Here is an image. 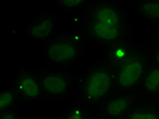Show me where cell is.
Wrapping results in <instances>:
<instances>
[{"label": "cell", "mask_w": 159, "mask_h": 119, "mask_svg": "<svg viewBox=\"0 0 159 119\" xmlns=\"http://www.w3.org/2000/svg\"><path fill=\"white\" fill-rule=\"evenodd\" d=\"M38 74L43 99L60 101L75 92L78 75H75L70 69L39 68Z\"/></svg>", "instance_id": "5b68a950"}, {"label": "cell", "mask_w": 159, "mask_h": 119, "mask_svg": "<svg viewBox=\"0 0 159 119\" xmlns=\"http://www.w3.org/2000/svg\"><path fill=\"white\" fill-rule=\"evenodd\" d=\"M86 40L78 29L58 31L48 41L41 44L46 67L70 69L75 65L85 53Z\"/></svg>", "instance_id": "3957f363"}, {"label": "cell", "mask_w": 159, "mask_h": 119, "mask_svg": "<svg viewBox=\"0 0 159 119\" xmlns=\"http://www.w3.org/2000/svg\"><path fill=\"white\" fill-rule=\"evenodd\" d=\"M0 119H23L19 110L0 112Z\"/></svg>", "instance_id": "2e32d148"}, {"label": "cell", "mask_w": 159, "mask_h": 119, "mask_svg": "<svg viewBox=\"0 0 159 119\" xmlns=\"http://www.w3.org/2000/svg\"><path fill=\"white\" fill-rule=\"evenodd\" d=\"M91 111L92 108L77 101L67 107L59 119H90Z\"/></svg>", "instance_id": "9a60e30c"}, {"label": "cell", "mask_w": 159, "mask_h": 119, "mask_svg": "<svg viewBox=\"0 0 159 119\" xmlns=\"http://www.w3.org/2000/svg\"><path fill=\"white\" fill-rule=\"evenodd\" d=\"M116 74L102 58H98L77 77V101L90 108L100 107L115 93Z\"/></svg>", "instance_id": "7a4b0ae2"}, {"label": "cell", "mask_w": 159, "mask_h": 119, "mask_svg": "<svg viewBox=\"0 0 159 119\" xmlns=\"http://www.w3.org/2000/svg\"><path fill=\"white\" fill-rule=\"evenodd\" d=\"M150 40L154 43V44H159V24H154L153 33L151 35Z\"/></svg>", "instance_id": "d6986e66"}, {"label": "cell", "mask_w": 159, "mask_h": 119, "mask_svg": "<svg viewBox=\"0 0 159 119\" xmlns=\"http://www.w3.org/2000/svg\"><path fill=\"white\" fill-rule=\"evenodd\" d=\"M138 93L145 99H159V66L151 63Z\"/></svg>", "instance_id": "8fae6325"}, {"label": "cell", "mask_w": 159, "mask_h": 119, "mask_svg": "<svg viewBox=\"0 0 159 119\" xmlns=\"http://www.w3.org/2000/svg\"><path fill=\"white\" fill-rule=\"evenodd\" d=\"M57 21L55 16L49 12H43L35 16L25 29V34L31 40L43 44L55 35Z\"/></svg>", "instance_id": "ba28073f"}, {"label": "cell", "mask_w": 159, "mask_h": 119, "mask_svg": "<svg viewBox=\"0 0 159 119\" xmlns=\"http://www.w3.org/2000/svg\"><path fill=\"white\" fill-rule=\"evenodd\" d=\"M158 100H159V99H158Z\"/></svg>", "instance_id": "ffe728a7"}, {"label": "cell", "mask_w": 159, "mask_h": 119, "mask_svg": "<svg viewBox=\"0 0 159 119\" xmlns=\"http://www.w3.org/2000/svg\"><path fill=\"white\" fill-rule=\"evenodd\" d=\"M20 102L35 103L42 98L38 69H20L10 82Z\"/></svg>", "instance_id": "8992f818"}, {"label": "cell", "mask_w": 159, "mask_h": 119, "mask_svg": "<svg viewBox=\"0 0 159 119\" xmlns=\"http://www.w3.org/2000/svg\"><path fill=\"white\" fill-rule=\"evenodd\" d=\"M137 45H138V43H135L132 38H129L125 41H122L109 47V48L104 49L101 58L105 61L116 73V71L131 57L133 52L135 51Z\"/></svg>", "instance_id": "9c48e42d"}, {"label": "cell", "mask_w": 159, "mask_h": 119, "mask_svg": "<svg viewBox=\"0 0 159 119\" xmlns=\"http://www.w3.org/2000/svg\"><path fill=\"white\" fill-rule=\"evenodd\" d=\"M153 42L138 44L126 62L116 71L115 93L138 92L144 77L151 65Z\"/></svg>", "instance_id": "277c9868"}, {"label": "cell", "mask_w": 159, "mask_h": 119, "mask_svg": "<svg viewBox=\"0 0 159 119\" xmlns=\"http://www.w3.org/2000/svg\"><path fill=\"white\" fill-rule=\"evenodd\" d=\"M129 5L144 20L153 24H159V1H129L122 2Z\"/></svg>", "instance_id": "7c38bea8"}, {"label": "cell", "mask_w": 159, "mask_h": 119, "mask_svg": "<svg viewBox=\"0 0 159 119\" xmlns=\"http://www.w3.org/2000/svg\"><path fill=\"white\" fill-rule=\"evenodd\" d=\"M90 119H109V118L101 112L100 107H94V108H92Z\"/></svg>", "instance_id": "e0dca14e"}, {"label": "cell", "mask_w": 159, "mask_h": 119, "mask_svg": "<svg viewBox=\"0 0 159 119\" xmlns=\"http://www.w3.org/2000/svg\"><path fill=\"white\" fill-rule=\"evenodd\" d=\"M74 24L86 41L103 50L132 38L128 11L119 1L89 0L86 11Z\"/></svg>", "instance_id": "6da1fadb"}, {"label": "cell", "mask_w": 159, "mask_h": 119, "mask_svg": "<svg viewBox=\"0 0 159 119\" xmlns=\"http://www.w3.org/2000/svg\"><path fill=\"white\" fill-rule=\"evenodd\" d=\"M141 99L142 97L138 92L116 93L100 106V110L109 119H125Z\"/></svg>", "instance_id": "52a82bcc"}, {"label": "cell", "mask_w": 159, "mask_h": 119, "mask_svg": "<svg viewBox=\"0 0 159 119\" xmlns=\"http://www.w3.org/2000/svg\"><path fill=\"white\" fill-rule=\"evenodd\" d=\"M20 100L11 86H4L0 92V112L19 110Z\"/></svg>", "instance_id": "4fadbf2b"}, {"label": "cell", "mask_w": 159, "mask_h": 119, "mask_svg": "<svg viewBox=\"0 0 159 119\" xmlns=\"http://www.w3.org/2000/svg\"><path fill=\"white\" fill-rule=\"evenodd\" d=\"M125 119H159V100L142 98Z\"/></svg>", "instance_id": "30bf717a"}, {"label": "cell", "mask_w": 159, "mask_h": 119, "mask_svg": "<svg viewBox=\"0 0 159 119\" xmlns=\"http://www.w3.org/2000/svg\"><path fill=\"white\" fill-rule=\"evenodd\" d=\"M89 0H57L55 4L57 7L66 10L70 14L74 20L81 17L86 11Z\"/></svg>", "instance_id": "5bb4252c"}, {"label": "cell", "mask_w": 159, "mask_h": 119, "mask_svg": "<svg viewBox=\"0 0 159 119\" xmlns=\"http://www.w3.org/2000/svg\"><path fill=\"white\" fill-rule=\"evenodd\" d=\"M154 49H153V53L152 56H151V63L154 64V65L159 66V44H154Z\"/></svg>", "instance_id": "ac0fdd59"}]
</instances>
